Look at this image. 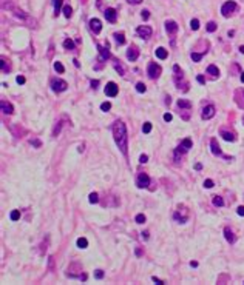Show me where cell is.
Segmentation results:
<instances>
[{"label":"cell","instance_id":"cell-47","mask_svg":"<svg viewBox=\"0 0 244 285\" xmlns=\"http://www.w3.org/2000/svg\"><path fill=\"white\" fill-rule=\"evenodd\" d=\"M16 80H17V83H19V85H23V83H25V77H23V76H19Z\"/></svg>","mask_w":244,"mask_h":285},{"label":"cell","instance_id":"cell-48","mask_svg":"<svg viewBox=\"0 0 244 285\" xmlns=\"http://www.w3.org/2000/svg\"><path fill=\"white\" fill-rule=\"evenodd\" d=\"M172 119H173V117H172L170 113H165V114H164V120H165V122H170Z\"/></svg>","mask_w":244,"mask_h":285},{"label":"cell","instance_id":"cell-10","mask_svg":"<svg viewBox=\"0 0 244 285\" xmlns=\"http://www.w3.org/2000/svg\"><path fill=\"white\" fill-rule=\"evenodd\" d=\"M192 148V140L190 139H184L182 142H181V145L176 148V151H179V153H185V151H188Z\"/></svg>","mask_w":244,"mask_h":285},{"label":"cell","instance_id":"cell-62","mask_svg":"<svg viewBox=\"0 0 244 285\" xmlns=\"http://www.w3.org/2000/svg\"><path fill=\"white\" fill-rule=\"evenodd\" d=\"M242 123H244V116H242Z\"/></svg>","mask_w":244,"mask_h":285},{"label":"cell","instance_id":"cell-3","mask_svg":"<svg viewBox=\"0 0 244 285\" xmlns=\"http://www.w3.org/2000/svg\"><path fill=\"white\" fill-rule=\"evenodd\" d=\"M147 73H148V77H150V79H158V77L161 76V67L156 65V63H150L148 65Z\"/></svg>","mask_w":244,"mask_h":285},{"label":"cell","instance_id":"cell-9","mask_svg":"<svg viewBox=\"0 0 244 285\" xmlns=\"http://www.w3.org/2000/svg\"><path fill=\"white\" fill-rule=\"evenodd\" d=\"M90 28H91V31H93L94 34H99V33L102 31V23H101V20H99V19H91V20H90Z\"/></svg>","mask_w":244,"mask_h":285},{"label":"cell","instance_id":"cell-18","mask_svg":"<svg viewBox=\"0 0 244 285\" xmlns=\"http://www.w3.org/2000/svg\"><path fill=\"white\" fill-rule=\"evenodd\" d=\"M224 236H226L227 242H230V243H233V242L236 240V237H235V234H233V231L230 230V228H226V230H224Z\"/></svg>","mask_w":244,"mask_h":285},{"label":"cell","instance_id":"cell-57","mask_svg":"<svg viewBox=\"0 0 244 285\" xmlns=\"http://www.w3.org/2000/svg\"><path fill=\"white\" fill-rule=\"evenodd\" d=\"M165 103H167V105H170V103H172V99H170V97H165Z\"/></svg>","mask_w":244,"mask_h":285},{"label":"cell","instance_id":"cell-15","mask_svg":"<svg viewBox=\"0 0 244 285\" xmlns=\"http://www.w3.org/2000/svg\"><path fill=\"white\" fill-rule=\"evenodd\" d=\"M0 107H2V111H3L5 114H12V113H14V108H12V105H11V103H8L6 100H2V102H0Z\"/></svg>","mask_w":244,"mask_h":285},{"label":"cell","instance_id":"cell-25","mask_svg":"<svg viewBox=\"0 0 244 285\" xmlns=\"http://www.w3.org/2000/svg\"><path fill=\"white\" fill-rule=\"evenodd\" d=\"M77 247L79 248H87L88 247V240L85 237H79L77 239Z\"/></svg>","mask_w":244,"mask_h":285},{"label":"cell","instance_id":"cell-4","mask_svg":"<svg viewBox=\"0 0 244 285\" xmlns=\"http://www.w3.org/2000/svg\"><path fill=\"white\" fill-rule=\"evenodd\" d=\"M136 185L138 188H147L148 185H150V177H148L147 173H141L136 179Z\"/></svg>","mask_w":244,"mask_h":285},{"label":"cell","instance_id":"cell-49","mask_svg":"<svg viewBox=\"0 0 244 285\" xmlns=\"http://www.w3.org/2000/svg\"><path fill=\"white\" fill-rule=\"evenodd\" d=\"M236 213L239 214V216H244V206L241 205V206H238V210H236Z\"/></svg>","mask_w":244,"mask_h":285},{"label":"cell","instance_id":"cell-2","mask_svg":"<svg viewBox=\"0 0 244 285\" xmlns=\"http://www.w3.org/2000/svg\"><path fill=\"white\" fill-rule=\"evenodd\" d=\"M235 9H236V3L233 2V0H229V2H226V3L223 5L221 12H223L224 17H229L232 12H235Z\"/></svg>","mask_w":244,"mask_h":285},{"label":"cell","instance_id":"cell-28","mask_svg":"<svg viewBox=\"0 0 244 285\" xmlns=\"http://www.w3.org/2000/svg\"><path fill=\"white\" fill-rule=\"evenodd\" d=\"M63 46H65V49H74V42L71 40V39H65Z\"/></svg>","mask_w":244,"mask_h":285},{"label":"cell","instance_id":"cell-42","mask_svg":"<svg viewBox=\"0 0 244 285\" xmlns=\"http://www.w3.org/2000/svg\"><path fill=\"white\" fill-rule=\"evenodd\" d=\"M94 277H96V279H102L104 277V271L102 270H96V271H94Z\"/></svg>","mask_w":244,"mask_h":285},{"label":"cell","instance_id":"cell-61","mask_svg":"<svg viewBox=\"0 0 244 285\" xmlns=\"http://www.w3.org/2000/svg\"><path fill=\"white\" fill-rule=\"evenodd\" d=\"M241 82L244 83V73H241Z\"/></svg>","mask_w":244,"mask_h":285},{"label":"cell","instance_id":"cell-37","mask_svg":"<svg viewBox=\"0 0 244 285\" xmlns=\"http://www.w3.org/2000/svg\"><path fill=\"white\" fill-rule=\"evenodd\" d=\"M136 91H138V93H145V91H147V88H145V85H144L142 82L136 83Z\"/></svg>","mask_w":244,"mask_h":285},{"label":"cell","instance_id":"cell-27","mask_svg":"<svg viewBox=\"0 0 244 285\" xmlns=\"http://www.w3.org/2000/svg\"><path fill=\"white\" fill-rule=\"evenodd\" d=\"M113 67H114V70H116V71H117V73H119L120 76H124V74H125V68H124V67H122V65H120V63H117V62H114V63H113Z\"/></svg>","mask_w":244,"mask_h":285},{"label":"cell","instance_id":"cell-13","mask_svg":"<svg viewBox=\"0 0 244 285\" xmlns=\"http://www.w3.org/2000/svg\"><path fill=\"white\" fill-rule=\"evenodd\" d=\"M235 100L238 103V107L244 110V89H238L235 93Z\"/></svg>","mask_w":244,"mask_h":285},{"label":"cell","instance_id":"cell-21","mask_svg":"<svg viewBox=\"0 0 244 285\" xmlns=\"http://www.w3.org/2000/svg\"><path fill=\"white\" fill-rule=\"evenodd\" d=\"M221 136H223V139H224V140H227V142H233V140H235V134H233V133H229V131H221Z\"/></svg>","mask_w":244,"mask_h":285},{"label":"cell","instance_id":"cell-56","mask_svg":"<svg viewBox=\"0 0 244 285\" xmlns=\"http://www.w3.org/2000/svg\"><path fill=\"white\" fill-rule=\"evenodd\" d=\"M136 256H142V250L141 248H136Z\"/></svg>","mask_w":244,"mask_h":285},{"label":"cell","instance_id":"cell-36","mask_svg":"<svg viewBox=\"0 0 244 285\" xmlns=\"http://www.w3.org/2000/svg\"><path fill=\"white\" fill-rule=\"evenodd\" d=\"M142 131H144L145 134L150 133V131H152V123H150V122H145V123H144V126H142Z\"/></svg>","mask_w":244,"mask_h":285},{"label":"cell","instance_id":"cell-16","mask_svg":"<svg viewBox=\"0 0 244 285\" xmlns=\"http://www.w3.org/2000/svg\"><path fill=\"white\" fill-rule=\"evenodd\" d=\"M98 49H99V54H101V60H108L110 59V51H108V48H105L102 45H98Z\"/></svg>","mask_w":244,"mask_h":285},{"label":"cell","instance_id":"cell-50","mask_svg":"<svg viewBox=\"0 0 244 285\" xmlns=\"http://www.w3.org/2000/svg\"><path fill=\"white\" fill-rule=\"evenodd\" d=\"M16 16H17V17H23V19H26V14H23V11H16Z\"/></svg>","mask_w":244,"mask_h":285},{"label":"cell","instance_id":"cell-51","mask_svg":"<svg viewBox=\"0 0 244 285\" xmlns=\"http://www.w3.org/2000/svg\"><path fill=\"white\" fill-rule=\"evenodd\" d=\"M152 279H153V282H156V283H159V285H162V283H164V282H162V280H161V279H158V277H156V276H153V277H152Z\"/></svg>","mask_w":244,"mask_h":285},{"label":"cell","instance_id":"cell-34","mask_svg":"<svg viewBox=\"0 0 244 285\" xmlns=\"http://www.w3.org/2000/svg\"><path fill=\"white\" fill-rule=\"evenodd\" d=\"M190 28H192L193 31L199 29V20H198V19H193V20L190 22Z\"/></svg>","mask_w":244,"mask_h":285},{"label":"cell","instance_id":"cell-24","mask_svg":"<svg viewBox=\"0 0 244 285\" xmlns=\"http://www.w3.org/2000/svg\"><path fill=\"white\" fill-rule=\"evenodd\" d=\"M207 73H209V74H212L213 77H216V76H220V70L216 68L215 65H210V67L207 68Z\"/></svg>","mask_w":244,"mask_h":285},{"label":"cell","instance_id":"cell-41","mask_svg":"<svg viewBox=\"0 0 244 285\" xmlns=\"http://www.w3.org/2000/svg\"><path fill=\"white\" fill-rule=\"evenodd\" d=\"M30 142H31V145H34L36 148H40V147H42V142H40L39 139H31Z\"/></svg>","mask_w":244,"mask_h":285},{"label":"cell","instance_id":"cell-38","mask_svg":"<svg viewBox=\"0 0 244 285\" xmlns=\"http://www.w3.org/2000/svg\"><path fill=\"white\" fill-rule=\"evenodd\" d=\"M202 56H204V53H192V59H193V62H199L201 59H202Z\"/></svg>","mask_w":244,"mask_h":285},{"label":"cell","instance_id":"cell-26","mask_svg":"<svg viewBox=\"0 0 244 285\" xmlns=\"http://www.w3.org/2000/svg\"><path fill=\"white\" fill-rule=\"evenodd\" d=\"M62 2L63 0H54V14H59L60 12V8H62Z\"/></svg>","mask_w":244,"mask_h":285},{"label":"cell","instance_id":"cell-5","mask_svg":"<svg viewBox=\"0 0 244 285\" xmlns=\"http://www.w3.org/2000/svg\"><path fill=\"white\" fill-rule=\"evenodd\" d=\"M51 86H53V91H56V93H62V91H65V89H66V86H68V83H66L65 80H60V79H57V80H53Z\"/></svg>","mask_w":244,"mask_h":285},{"label":"cell","instance_id":"cell-55","mask_svg":"<svg viewBox=\"0 0 244 285\" xmlns=\"http://www.w3.org/2000/svg\"><path fill=\"white\" fill-rule=\"evenodd\" d=\"M196 79H198V82H199V83H204V82H206V80H204V77H202V76H198Z\"/></svg>","mask_w":244,"mask_h":285},{"label":"cell","instance_id":"cell-17","mask_svg":"<svg viewBox=\"0 0 244 285\" xmlns=\"http://www.w3.org/2000/svg\"><path fill=\"white\" fill-rule=\"evenodd\" d=\"M138 56H139V53H138V49H136V48H134V46L128 48V51H127V59H128V60L134 62V60L138 59Z\"/></svg>","mask_w":244,"mask_h":285},{"label":"cell","instance_id":"cell-7","mask_svg":"<svg viewBox=\"0 0 244 285\" xmlns=\"http://www.w3.org/2000/svg\"><path fill=\"white\" fill-rule=\"evenodd\" d=\"M105 94L108 97H114L117 94V85L114 82H108L107 86H105Z\"/></svg>","mask_w":244,"mask_h":285},{"label":"cell","instance_id":"cell-23","mask_svg":"<svg viewBox=\"0 0 244 285\" xmlns=\"http://www.w3.org/2000/svg\"><path fill=\"white\" fill-rule=\"evenodd\" d=\"M175 219H176V221H178L179 224H184V222H187V219H188V216L187 214H184V216H181L178 211H176L175 213Z\"/></svg>","mask_w":244,"mask_h":285},{"label":"cell","instance_id":"cell-31","mask_svg":"<svg viewBox=\"0 0 244 285\" xmlns=\"http://www.w3.org/2000/svg\"><path fill=\"white\" fill-rule=\"evenodd\" d=\"M71 14H73V9H71V6H63V16H65L66 19H70V17H71Z\"/></svg>","mask_w":244,"mask_h":285},{"label":"cell","instance_id":"cell-29","mask_svg":"<svg viewBox=\"0 0 244 285\" xmlns=\"http://www.w3.org/2000/svg\"><path fill=\"white\" fill-rule=\"evenodd\" d=\"M213 205H215V206H223V205H224L223 197H220V196H215V197H213Z\"/></svg>","mask_w":244,"mask_h":285},{"label":"cell","instance_id":"cell-1","mask_svg":"<svg viewBox=\"0 0 244 285\" xmlns=\"http://www.w3.org/2000/svg\"><path fill=\"white\" fill-rule=\"evenodd\" d=\"M113 136H114V142L116 145L120 148V151L127 154V142H128V137H127V128H125V123L124 122H114L113 123Z\"/></svg>","mask_w":244,"mask_h":285},{"label":"cell","instance_id":"cell-53","mask_svg":"<svg viewBox=\"0 0 244 285\" xmlns=\"http://www.w3.org/2000/svg\"><path fill=\"white\" fill-rule=\"evenodd\" d=\"M141 2H142V0H128V3H133V5H138Z\"/></svg>","mask_w":244,"mask_h":285},{"label":"cell","instance_id":"cell-45","mask_svg":"<svg viewBox=\"0 0 244 285\" xmlns=\"http://www.w3.org/2000/svg\"><path fill=\"white\" fill-rule=\"evenodd\" d=\"M141 16H142V19H144V20H147L148 17H150V12H148L147 9H144V11H142V14H141Z\"/></svg>","mask_w":244,"mask_h":285},{"label":"cell","instance_id":"cell-19","mask_svg":"<svg viewBox=\"0 0 244 285\" xmlns=\"http://www.w3.org/2000/svg\"><path fill=\"white\" fill-rule=\"evenodd\" d=\"M155 53H156V57L158 59H161V60H164L165 57H167V49L165 48H156V51H155Z\"/></svg>","mask_w":244,"mask_h":285},{"label":"cell","instance_id":"cell-52","mask_svg":"<svg viewBox=\"0 0 244 285\" xmlns=\"http://www.w3.org/2000/svg\"><path fill=\"white\" fill-rule=\"evenodd\" d=\"M98 85H99V80H93V82H91V86H93L94 89L98 88Z\"/></svg>","mask_w":244,"mask_h":285},{"label":"cell","instance_id":"cell-11","mask_svg":"<svg viewBox=\"0 0 244 285\" xmlns=\"http://www.w3.org/2000/svg\"><path fill=\"white\" fill-rule=\"evenodd\" d=\"M136 31H138L139 37H142V39H148L152 36V28L150 26H139Z\"/></svg>","mask_w":244,"mask_h":285},{"label":"cell","instance_id":"cell-22","mask_svg":"<svg viewBox=\"0 0 244 285\" xmlns=\"http://www.w3.org/2000/svg\"><path fill=\"white\" fill-rule=\"evenodd\" d=\"M114 40H116L119 45H124V43H125V37H124V34H122V33H116V34H114Z\"/></svg>","mask_w":244,"mask_h":285},{"label":"cell","instance_id":"cell-33","mask_svg":"<svg viewBox=\"0 0 244 285\" xmlns=\"http://www.w3.org/2000/svg\"><path fill=\"white\" fill-rule=\"evenodd\" d=\"M88 200H90V203H98V202H99V196H98L96 193H91Z\"/></svg>","mask_w":244,"mask_h":285},{"label":"cell","instance_id":"cell-30","mask_svg":"<svg viewBox=\"0 0 244 285\" xmlns=\"http://www.w3.org/2000/svg\"><path fill=\"white\" fill-rule=\"evenodd\" d=\"M9 217H11V221H19V219H20V211H19V210H14V211H11Z\"/></svg>","mask_w":244,"mask_h":285},{"label":"cell","instance_id":"cell-58","mask_svg":"<svg viewBox=\"0 0 244 285\" xmlns=\"http://www.w3.org/2000/svg\"><path fill=\"white\" fill-rule=\"evenodd\" d=\"M190 265H192V267H198V262H196V261H192Z\"/></svg>","mask_w":244,"mask_h":285},{"label":"cell","instance_id":"cell-39","mask_svg":"<svg viewBox=\"0 0 244 285\" xmlns=\"http://www.w3.org/2000/svg\"><path fill=\"white\" fill-rule=\"evenodd\" d=\"M207 31H209V33L216 31V23H215V22H209V23H207Z\"/></svg>","mask_w":244,"mask_h":285},{"label":"cell","instance_id":"cell-40","mask_svg":"<svg viewBox=\"0 0 244 285\" xmlns=\"http://www.w3.org/2000/svg\"><path fill=\"white\" fill-rule=\"evenodd\" d=\"M110 108H111V103H110V102H104L102 105H101V110H102V111H108Z\"/></svg>","mask_w":244,"mask_h":285},{"label":"cell","instance_id":"cell-60","mask_svg":"<svg viewBox=\"0 0 244 285\" xmlns=\"http://www.w3.org/2000/svg\"><path fill=\"white\" fill-rule=\"evenodd\" d=\"M239 53H241V54H244V45H241V46H239Z\"/></svg>","mask_w":244,"mask_h":285},{"label":"cell","instance_id":"cell-46","mask_svg":"<svg viewBox=\"0 0 244 285\" xmlns=\"http://www.w3.org/2000/svg\"><path fill=\"white\" fill-rule=\"evenodd\" d=\"M139 162H141V163H145V162H148V156H147V154H142V156L139 157Z\"/></svg>","mask_w":244,"mask_h":285},{"label":"cell","instance_id":"cell-54","mask_svg":"<svg viewBox=\"0 0 244 285\" xmlns=\"http://www.w3.org/2000/svg\"><path fill=\"white\" fill-rule=\"evenodd\" d=\"M141 234H142V239H148V231H142Z\"/></svg>","mask_w":244,"mask_h":285},{"label":"cell","instance_id":"cell-12","mask_svg":"<svg viewBox=\"0 0 244 285\" xmlns=\"http://www.w3.org/2000/svg\"><path fill=\"white\" fill-rule=\"evenodd\" d=\"M165 29L169 34H175L176 31H178V23H176L175 20H167L165 22Z\"/></svg>","mask_w":244,"mask_h":285},{"label":"cell","instance_id":"cell-20","mask_svg":"<svg viewBox=\"0 0 244 285\" xmlns=\"http://www.w3.org/2000/svg\"><path fill=\"white\" fill-rule=\"evenodd\" d=\"M178 107L179 108H185V110H190L192 108V103L188 102V100H185V99H179L178 100Z\"/></svg>","mask_w":244,"mask_h":285},{"label":"cell","instance_id":"cell-6","mask_svg":"<svg viewBox=\"0 0 244 285\" xmlns=\"http://www.w3.org/2000/svg\"><path fill=\"white\" fill-rule=\"evenodd\" d=\"M215 116V107L213 105H207L206 108H202V113H201V117L207 120V119H212Z\"/></svg>","mask_w":244,"mask_h":285},{"label":"cell","instance_id":"cell-32","mask_svg":"<svg viewBox=\"0 0 244 285\" xmlns=\"http://www.w3.org/2000/svg\"><path fill=\"white\" fill-rule=\"evenodd\" d=\"M54 70H56L57 73H60V74H62V73L65 71V68H63V65H62L60 62H54Z\"/></svg>","mask_w":244,"mask_h":285},{"label":"cell","instance_id":"cell-35","mask_svg":"<svg viewBox=\"0 0 244 285\" xmlns=\"http://www.w3.org/2000/svg\"><path fill=\"white\" fill-rule=\"evenodd\" d=\"M2 71H3V73H8V71H9V65H8V62H6L5 57H2Z\"/></svg>","mask_w":244,"mask_h":285},{"label":"cell","instance_id":"cell-8","mask_svg":"<svg viewBox=\"0 0 244 285\" xmlns=\"http://www.w3.org/2000/svg\"><path fill=\"white\" fill-rule=\"evenodd\" d=\"M105 19L110 22V23H114L116 22V17H117V12H116V9L114 8H107L105 9Z\"/></svg>","mask_w":244,"mask_h":285},{"label":"cell","instance_id":"cell-59","mask_svg":"<svg viewBox=\"0 0 244 285\" xmlns=\"http://www.w3.org/2000/svg\"><path fill=\"white\" fill-rule=\"evenodd\" d=\"M195 168H196V170H201L202 165H201V163H196V165H195Z\"/></svg>","mask_w":244,"mask_h":285},{"label":"cell","instance_id":"cell-44","mask_svg":"<svg viewBox=\"0 0 244 285\" xmlns=\"http://www.w3.org/2000/svg\"><path fill=\"white\" fill-rule=\"evenodd\" d=\"M215 184H213V180H210V179H207V180H204V187L206 188H212Z\"/></svg>","mask_w":244,"mask_h":285},{"label":"cell","instance_id":"cell-14","mask_svg":"<svg viewBox=\"0 0 244 285\" xmlns=\"http://www.w3.org/2000/svg\"><path fill=\"white\" fill-rule=\"evenodd\" d=\"M210 147H212V153L215 154V156H223V151L218 145V142H216V139H212L210 140Z\"/></svg>","mask_w":244,"mask_h":285},{"label":"cell","instance_id":"cell-43","mask_svg":"<svg viewBox=\"0 0 244 285\" xmlns=\"http://www.w3.org/2000/svg\"><path fill=\"white\" fill-rule=\"evenodd\" d=\"M136 222H138V224H144V222H145V216H144V214H138V216H136Z\"/></svg>","mask_w":244,"mask_h":285}]
</instances>
